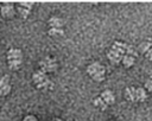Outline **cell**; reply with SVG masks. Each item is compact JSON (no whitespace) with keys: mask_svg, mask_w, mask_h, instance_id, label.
I'll return each mask as SVG.
<instances>
[{"mask_svg":"<svg viewBox=\"0 0 152 121\" xmlns=\"http://www.w3.org/2000/svg\"><path fill=\"white\" fill-rule=\"evenodd\" d=\"M7 63L11 69H18L23 63V52L19 49H10L7 52Z\"/></svg>","mask_w":152,"mask_h":121,"instance_id":"1","label":"cell"},{"mask_svg":"<svg viewBox=\"0 0 152 121\" xmlns=\"http://www.w3.org/2000/svg\"><path fill=\"white\" fill-rule=\"evenodd\" d=\"M87 72L96 82H101L104 79V68L99 62H94L89 64L87 66Z\"/></svg>","mask_w":152,"mask_h":121,"instance_id":"2","label":"cell"},{"mask_svg":"<svg viewBox=\"0 0 152 121\" xmlns=\"http://www.w3.org/2000/svg\"><path fill=\"white\" fill-rule=\"evenodd\" d=\"M32 79H33L34 84L37 85V88H39V89H48V88L51 89L52 88V82L49 79L46 74L42 70H38V71L33 72Z\"/></svg>","mask_w":152,"mask_h":121,"instance_id":"3","label":"cell"},{"mask_svg":"<svg viewBox=\"0 0 152 121\" xmlns=\"http://www.w3.org/2000/svg\"><path fill=\"white\" fill-rule=\"evenodd\" d=\"M39 65H40V70L44 71L45 74L46 72H52L57 69V62L53 57H44L40 60Z\"/></svg>","mask_w":152,"mask_h":121,"instance_id":"4","label":"cell"},{"mask_svg":"<svg viewBox=\"0 0 152 121\" xmlns=\"http://www.w3.org/2000/svg\"><path fill=\"white\" fill-rule=\"evenodd\" d=\"M10 91H11L10 77L7 75H4L0 78V95H7Z\"/></svg>","mask_w":152,"mask_h":121,"instance_id":"5","label":"cell"},{"mask_svg":"<svg viewBox=\"0 0 152 121\" xmlns=\"http://www.w3.org/2000/svg\"><path fill=\"white\" fill-rule=\"evenodd\" d=\"M32 6H33V4H32V2H20V4H19V7H18L19 14H20L23 18L28 17L30 11H31V8H32Z\"/></svg>","mask_w":152,"mask_h":121,"instance_id":"6","label":"cell"},{"mask_svg":"<svg viewBox=\"0 0 152 121\" xmlns=\"http://www.w3.org/2000/svg\"><path fill=\"white\" fill-rule=\"evenodd\" d=\"M100 97L103 100V102H104L107 106L113 104L114 101H115V96H114L113 91H110V90H104V91H102V94L100 95Z\"/></svg>","mask_w":152,"mask_h":121,"instance_id":"7","label":"cell"},{"mask_svg":"<svg viewBox=\"0 0 152 121\" xmlns=\"http://www.w3.org/2000/svg\"><path fill=\"white\" fill-rule=\"evenodd\" d=\"M1 14L5 17V18H11L13 14H14V7L12 4H4L1 6Z\"/></svg>","mask_w":152,"mask_h":121,"instance_id":"8","label":"cell"},{"mask_svg":"<svg viewBox=\"0 0 152 121\" xmlns=\"http://www.w3.org/2000/svg\"><path fill=\"white\" fill-rule=\"evenodd\" d=\"M107 57H108V59H109L112 63H114V64L120 63L121 59H122V55H120L119 52H116V51H114V50H112V49L108 51Z\"/></svg>","mask_w":152,"mask_h":121,"instance_id":"9","label":"cell"},{"mask_svg":"<svg viewBox=\"0 0 152 121\" xmlns=\"http://www.w3.org/2000/svg\"><path fill=\"white\" fill-rule=\"evenodd\" d=\"M49 25L51 28H62L64 25V20L59 17H51L49 20Z\"/></svg>","mask_w":152,"mask_h":121,"instance_id":"10","label":"cell"},{"mask_svg":"<svg viewBox=\"0 0 152 121\" xmlns=\"http://www.w3.org/2000/svg\"><path fill=\"white\" fill-rule=\"evenodd\" d=\"M126 47H127V44L121 43V42H115L112 46V50H114V51H116V52H119L120 55L124 56L126 53Z\"/></svg>","mask_w":152,"mask_h":121,"instance_id":"11","label":"cell"},{"mask_svg":"<svg viewBox=\"0 0 152 121\" xmlns=\"http://www.w3.org/2000/svg\"><path fill=\"white\" fill-rule=\"evenodd\" d=\"M146 97H147V94H146V91H145L144 88H138V89H135V100H137V101L144 102V101L146 100Z\"/></svg>","mask_w":152,"mask_h":121,"instance_id":"12","label":"cell"},{"mask_svg":"<svg viewBox=\"0 0 152 121\" xmlns=\"http://www.w3.org/2000/svg\"><path fill=\"white\" fill-rule=\"evenodd\" d=\"M125 96H126V98L127 100H129V101H137L135 100V88H133V87H128V88H126V90H125Z\"/></svg>","mask_w":152,"mask_h":121,"instance_id":"13","label":"cell"},{"mask_svg":"<svg viewBox=\"0 0 152 121\" xmlns=\"http://www.w3.org/2000/svg\"><path fill=\"white\" fill-rule=\"evenodd\" d=\"M121 62H122V64H124L125 66L129 68V66H132V65L134 64V57H133V56H129V55H124Z\"/></svg>","mask_w":152,"mask_h":121,"instance_id":"14","label":"cell"},{"mask_svg":"<svg viewBox=\"0 0 152 121\" xmlns=\"http://www.w3.org/2000/svg\"><path fill=\"white\" fill-rule=\"evenodd\" d=\"M151 47H152V44H151L150 42H144V43H141V44L139 45V50H140L142 53H146Z\"/></svg>","mask_w":152,"mask_h":121,"instance_id":"15","label":"cell"},{"mask_svg":"<svg viewBox=\"0 0 152 121\" xmlns=\"http://www.w3.org/2000/svg\"><path fill=\"white\" fill-rule=\"evenodd\" d=\"M94 104H95L96 107H99L100 109H106V108H107V104L103 102V100H102L100 96L94 100Z\"/></svg>","mask_w":152,"mask_h":121,"instance_id":"16","label":"cell"},{"mask_svg":"<svg viewBox=\"0 0 152 121\" xmlns=\"http://www.w3.org/2000/svg\"><path fill=\"white\" fill-rule=\"evenodd\" d=\"M64 32L62 28H50L49 30V34L51 37H58V36H62Z\"/></svg>","mask_w":152,"mask_h":121,"instance_id":"17","label":"cell"},{"mask_svg":"<svg viewBox=\"0 0 152 121\" xmlns=\"http://www.w3.org/2000/svg\"><path fill=\"white\" fill-rule=\"evenodd\" d=\"M145 88H146L148 91H152V79H151V78L145 82Z\"/></svg>","mask_w":152,"mask_h":121,"instance_id":"18","label":"cell"},{"mask_svg":"<svg viewBox=\"0 0 152 121\" xmlns=\"http://www.w3.org/2000/svg\"><path fill=\"white\" fill-rule=\"evenodd\" d=\"M23 121H37V119H36L33 115H26Z\"/></svg>","mask_w":152,"mask_h":121,"instance_id":"19","label":"cell"},{"mask_svg":"<svg viewBox=\"0 0 152 121\" xmlns=\"http://www.w3.org/2000/svg\"><path fill=\"white\" fill-rule=\"evenodd\" d=\"M145 55H146V57H147L148 59H151V60H152V47H151V49H150Z\"/></svg>","mask_w":152,"mask_h":121,"instance_id":"20","label":"cell"},{"mask_svg":"<svg viewBox=\"0 0 152 121\" xmlns=\"http://www.w3.org/2000/svg\"><path fill=\"white\" fill-rule=\"evenodd\" d=\"M53 121H63V120H61V119H55Z\"/></svg>","mask_w":152,"mask_h":121,"instance_id":"21","label":"cell"},{"mask_svg":"<svg viewBox=\"0 0 152 121\" xmlns=\"http://www.w3.org/2000/svg\"><path fill=\"white\" fill-rule=\"evenodd\" d=\"M112 121H113V120H112Z\"/></svg>","mask_w":152,"mask_h":121,"instance_id":"22","label":"cell"}]
</instances>
